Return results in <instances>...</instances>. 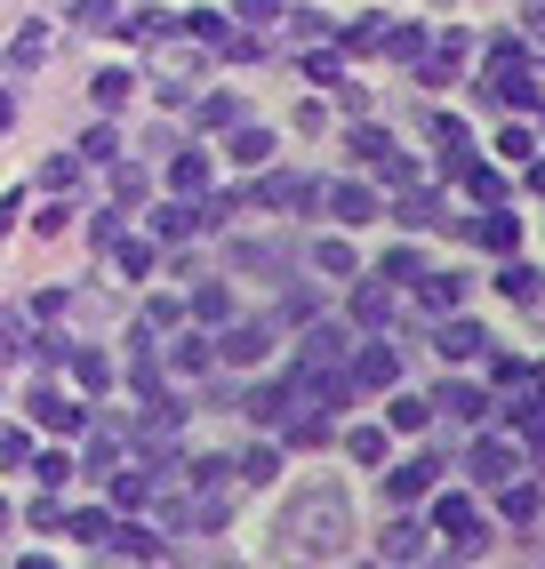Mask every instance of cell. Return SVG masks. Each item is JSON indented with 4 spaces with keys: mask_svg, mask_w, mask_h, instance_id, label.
Masks as SVG:
<instances>
[{
    "mask_svg": "<svg viewBox=\"0 0 545 569\" xmlns=\"http://www.w3.org/2000/svg\"><path fill=\"white\" fill-rule=\"evenodd\" d=\"M169 193H209V161L201 153H177L169 161Z\"/></svg>",
    "mask_w": 545,
    "mask_h": 569,
    "instance_id": "28",
    "label": "cell"
},
{
    "mask_svg": "<svg viewBox=\"0 0 545 569\" xmlns=\"http://www.w3.org/2000/svg\"><path fill=\"white\" fill-rule=\"evenodd\" d=\"M32 458V433L24 426H0V466H24Z\"/></svg>",
    "mask_w": 545,
    "mask_h": 569,
    "instance_id": "46",
    "label": "cell"
},
{
    "mask_svg": "<svg viewBox=\"0 0 545 569\" xmlns=\"http://www.w3.org/2000/svg\"><path fill=\"white\" fill-rule=\"evenodd\" d=\"M321 201L345 217V224H361V217H377V201H369V184H321Z\"/></svg>",
    "mask_w": 545,
    "mask_h": 569,
    "instance_id": "22",
    "label": "cell"
},
{
    "mask_svg": "<svg viewBox=\"0 0 545 569\" xmlns=\"http://www.w3.org/2000/svg\"><path fill=\"white\" fill-rule=\"evenodd\" d=\"M434 217H442V201H425L417 184H409V201H402V224H409V233H425V224H434Z\"/></svg>",
    "mask_w": 545,
    "mask_h": 569,
    "instance_id": "45",
    "label": "cell"
},
{
    "mask_svg": "<svg viewBox=\"0 0 545 569\" xmlns=\"http://www.w3.org/2000/svg\"><path fill=\"white\" fill-rule=\"evenodd\" d=\"M129 89H137L129 72H97V81H89V104H97V112H121V104H129Z\"/></svg>",
    "mask_w": 545,
    "mask_h": 569,
    "instance_id": "30",
    "label": "cell"
},
{
    "mask_svg": "<svg viewBox=\"0 0 545 569\" xmlns=\"http://www.w3.org/2000/svg\"><path fill=\"white\" fill-rule=\"evenodd\" d=\"M474 241H482V249H497V257H514V249H522V217L505 209V201H489V217L474 224Z\"/></svg>",
    "mask_w": 545,
    "mask_h": 569,
    "instance_id": "14",
    "label": "cell"
},
{
    "mask_svg": "<svg viewBox=\"0 0 545 569\" xmlns=\"http://www.w3.org/2000/svg\"><path fill=\"white\" fill-rule=\"evenodd\" d=\"M434 353H442V361H474V353H489V337H482V321H457V313H442V329H434Z\"/></svg>",
    "mask_w": 545,
    "mask_h": 569,
    "instance_id": "11",
    "label": "cell"
},
{
    "mask_svg": "<svg viewBox=\"0 0 545 569\" xmlns=\"http://www.w3.org/2000/svg\"><path fill=\"white\" fill-rule=\"evenodd\" d=\"M65 361H72V377H81L89 393H105V386H112V361H105V353H89V346H81V353H65Z\"/></svg>",
    "mask_w": 545,
    "mask_h": 569,
    "instance_id": "38",
    "label": "cell"
},
{
    "mask_svg": "<svg viewBox=\"0 0 545 569\" xmlns=\"http://www.w3.org/2000/svg\"><path fill=\"white\" fill-rule=\"evenodd\" d=\"M17 353H32V361H49V369H57V361H65L72 346H65V337H24V346H17Z\"/></svg>",
    "mask_w": 545,
    "mask_h": 569,
    "instance_id": "52",
    "label": "cell"
},
{
    "mask_svg": "<svg viewBox=\"0 0 545 569\" xmlns=\"http://www.w3.org/2000/svg\"><path fill=\"white\" fill-rule=\"evenodd\" d=\"M57 513H65V506H57V489H41V498L24 506V521H32V529H57Z\"/></svg>",
    "mask_w": 545,
    "mask_h": 569,
    "instance_id": "53",
    "label": "cell"
},
{
    "mask_svg": "<svg viewBox=\"0 0 545 569\" xmlns=\"http://www.w3.org/2000/svg\"><path fill=\"white\" fill-rule=\"evenodd\" d=\"M409 289H417L425 313H457V289H465V281H457V273H417Z\"/></svg>",
    "mask_w": 545,
    "mask_h": 569,
    "instance_id": "19",
    "label": "cell"
},
{
    "mask_svg": "<svg viewBox=\"0 0 545 569\" xmlns=\"http://www.w3.org/2000/svg\"><path fill=\"white\" fill-rule=\"evenodd\" d=\"M57 529H65V538H81V546H105L112 513H105V506H81V513H57Z\"/></svg>",
    "mask_w": 545,
    "mask_h": 569,
    "instance_id": "24",
    "label": "cell"
},
{
    "mask_svg": "<svg viewBox=\"0 0 545 569\" xmlns=\"http://www.w3.org/2000/svg\"><path fill=\"white\" fill-rule=\"evenodd\" d=\"M65 217H72V209H65V193H49V209L32 217V224H41V233H65Z\"/></svg>",
    "mask_w": 545,
    "mask_h": 569,
    "instance_id": "58",
    "label": "cell"
},
{
    "mask_svg": "<svg viewBox=\"0 0 545 569\" xmlns=\"http://www.w3.org/2000/svg\"><path fill=\"white\" fill-rule=\"evenodd\" d=\"M345 449H354V466H385V426H354V433H345Z\"/></svg>",
    "mask_w": 545,
    "mask_h": 569,
    "instance_id": "33",
    "label": "cell"
},
{
    "mask_svg": "<svg viewBox=\"0 0 545 569\" xmlns=\"http://www.w3.org/2000/svg\"><path fill=\"white\" fill-rule=\"evenodd\" d=\"M24 409H32V426H41V433H81V426H89V401L57 393L49 377H41V386H32V401H24Z\"/></svg>",
    "mask_w": 545,
    "mask_h": 569,
    "instance_id": "5",
    "label": "cell"
},
{
    "mask_svg": "<svg viewBox=\"0 0 545 569\" xmlns=\"http://www.w3.org/2000/svg\"><path fill=\"white\" fill-rule=\"evenodd\" d=\"M354 313H361V321H394V297H385V289H361Z\"/></svg>",
    "mask_w": 545,
    "mask_h": 569,
    "instance_id": "51",
    "label": "cell"
},
{
    "mask_svg": "<svg viewBox=\"0 0 545 569\" xmlns=\"http://www.w3.org/2000/svg\"><path fill=\"white\" fill-rule=\"evenodd\" d=\"M497 289L514 297V306H537V273H529L522 257H514V264H505V273H497Z\"/></svg>",
    "mask_w": 545,
    "mask_h": 569,
    "instance_id": "40",
    "label": "cell"
},
{
    "mask_svg": "<svg viewBox=\"0 0 545 569\" xmlns=\"http://www.w3.org/2000/svg\"><path fill=\"white\" fill-rule=\"evenodd\" d=\"M232 121H241V104H232V97H201V129H232Z\"/></svg>",
    "mask_w": 545,
    "mask_h": 569,
    "instance_id": "50",
    "label": "cell"
},
{
    "mask_svg": "<svg viewBox=\"0 0 545 569\" xmlns=\"http://www.w3.org/2000/svg\"><path fill=\"white\" fill-rule=\"evenodd\" d=\"M217 353H209V337H177V369L192 377V369H209Z\"/></svg>",
    "mask_w": 545,
    "mask_h": 569,
    "instance_id": "47",
    "label": "cell"
},
{
    "mask_svg": "<svg viewBox=\"0 0 545 569\" xmlns=\"http://www.w3.org/2000/svg\"><path fill=\"white\" fill-rule=\"evenodd\" d=\"M434 473H442V458L425 449V458H409V466H394V473H385V489H394V498L409 506V498H425V489H434Z\"/></svg>",
    "mask_w": 545,
    "mask_h": 569,
    "instance_id": "16",
    "label": "cell"
},
{
    "mask_svg": "<svg viewBox=\"0 0 545 569\" xmlns=\"http://www.w3.org/2000/svg\"><path fill=\"white\" fill-rule=\"evenodd\" d=\"M112 24H121L112 0H72V32H112Z\"/></svg>",
    "mask_w": 545,
    "mask_h": 569,
    "instance_id": "34",
    "label": "cell"
},
{
    "mask_svg": "<svg viewBox=\"0 0 545 569\" xmlns=\"http://www.w3.org/2000/svg\"><path fill=\"white\" fill-rule=\"evenodd\" d=\"M337 72H345V57H337V49H314V57H305V81H321V89H337Z\"/></svg>",
    "mask_w": 545,
    "mask_h": 569,
    "instance_id": "44",
    "label": "cell"
},
{
    "mask_svg": "<svg viewBox=\"0 0 545 569\" xmlns=\"http://www.w3.org/2000/svg\"><path fill=\"white\" fill-rule=\"evenodd\" d=\"M345 377H354V386H377V393H385V386H402V353L385 346V337H369V346L354 353V369H345Z\"/></svg>",
    "mask_w": 545,
    "mask_h": 569,
    "instance_id": "9",
    "label": "cell"
},
{
    "mask_svg": "<svg viewBox=\"0 0 545 569\" xmlns=\"http://www.w3.org/2000/svg\"><path fill=\"white\" fill-rule=\"evenodd\" d=\"M49 57H57V24H49V17H41V24H17V32H9V72H41Z\"/></svg>",
    "mask_w": 545,
    "mask_h": 569,
    "instance_id": "8",
    "label": "cell"
},
{
    "mask_svg": "<svg viewBox=\"0 0 545 569\" xmlns=\"http://www.w3.org/2000/svg\"><path fill=\"white\" fill-rule=\"evenodd\" d=\"M385 144H394V137H385V129H369V121L354 129V153H361V161H377V153H385Z\"/></svg>",
    "mask_w": 545,
    "mask_h": 569,
    "instance_id": "55",
    "label": "cell"
},
{
    "mask_svg": "<svg viewBox=\"0 0 545 569\" xmlns=\"http://www.w3.org/2000/svg\"><path fill=\"white\" fill-rule=\"evenodd\" d=\"M377 49H385V57H402V64H417V57H425V32H417V24H385V41H377Z\"/></svg>",
    "mask_w": 545,
    "mask_h": 569,
    "instance_id": "35",
    "label": "cell"
},
{
    "mask_svg": "<svg viewBox=\"0 0 545 569\" xmlns=\"http://www.w3.org/2000/svg\"><path fill=\"white\" fill-rule=\"evenodd\" d=\"M385 41V17H354V24H337V57H354V49H377Z\"/></svg>",
    "mask_w": 545,
    "mask_h": 569,
    "instance_id": "27",
    "label": "cell"
},
{
    "mask_svg": "<svg viewBox=\"0 0 545 569\" xmlns=\"http://www.w3.org/2000/svg\"><path fill=\"white\" fill-rule=\"evenodd\" d=\"M201 233V209H192V193H169L161 217H152V241H192Z\"/></svg>",
    "mask_w": 545,
    "mask_h": 569,
    "instance_id": "13",
    "label": "cell"
},
{
    "mask_svg": "<svg viewBox=\"0 0 545 569\" xmlns=\"http://www.w3.org/2000/svg\"><path fill=\"white\" fill-rule=\"evenodd\" d=\"M272 473H281V449H265V441L249 449V458H241V466H232V481H241V489H265Z\"/></svg>",
    "mask_w": 545,
    "mask_h": 569,
    "instance_id": "26",
    "label": "cell"
},
{
    "mask_svg": "<svg viewBox=\"0 0 545 569\" xmlns=\"http://www.w3.org/2000/svg\"><path fill=\"white\" fill-rule=\"evenodd\" d=\"M281 17V0H241V24H272Z\"/></svg>",
    "mask_w": 545,
    "mask_h": 569,
    "instance_id": "59",
    "label": "cell"
},
{
    "mask_svg": "<svg viewBox=\"0 0 545 569\" xmlns=\"http://www.w3.org/2000/svg\"><path fill=\"white\" fill-rule=\"evenodd\" d=\"M425 553H434V529H417V521H385V529H377V561L409 569V561H425Z\"/></svg>",
    "mask_w": 545,
    "mask_h": 569,
    "instance_id": "7",
    "label": "cell"
},
{
    "mask_svg": "<svg viewBox=\"0 0 545 569\" xmlns=\"http://www.w3.org/2000/svg\"><path fill=\"white\" fill-rule=\"evenodd\" d=\"M209 353L232 361V369H257V361L272 353V329H265V321H232L225 337H209Z\"/></svg>",
    "mask_w": 545,
    "mask_h": 569,
    "instance_id": "6",
    "label": "cell"
},
{
    "mask_svg": "<svg viewBox=\"0 0 545 569\" xmlns=\"http://www.w3.org/2000/svg\"><path fill=\"white\" fill-rule=\"evenodd\" d=\"M505 473H522V458L505 441H474V481H505Z\"/></svg>",
    "mask_w": 545,
    "mask_h": 569,
    "instance_id": "23",
    "label": "cell"
},
{
    "mask_svg": "<svg viewBox=\"0 0 545 569\" xmlns=\"http://www.w3.org/2000/svg\"><path fill=\"white\" fill-rule=\"evenodd\" d=\"M354 498H345L337 481H314L305 498H289L281 506V553H297V561H345L354 553Z\"/></svg>",
    "mask_w": 545,
    "mask_h": 569,
    "instance_id": "1",
    "label": "cell"
},
{
    "mask_svg": "<svg viewBox=\"0 0 545 569\" xmlns=\"http://www.w3.org/2000/svg\"><path fill=\"white\" fill-rule=\"evenodd\" d=\"M337 361H345V329L314 321V329H305V369H337Z\"/></svg>",
    "mask_w": 545,
    "mask_h": 569,
    "instance_id": "18",
    "label": "cell"
},
{
    "mask_svg": "<svg viewBox=\"0 0 545 569\" xmlns=\"http://www.w3.org/2000/svg\"><path fill=\"white\" fill-rule=\"evenodd\" d=\"M369 169H377V177H385V184H394V193H409V184H417V161H409V153H402V144H385V153H377V161H369Z\"/></svg>",
    "mask_w": 545,
    "mask_h": 569,
    "instance_id": "31",
    "label": "cell"
},
{
    "mask_svg": "<svg viewBox=\"0 0 545 569\" xmlns=\"http://www.w3.org/2000/svg\"><path fill=\"white\" fill-rule=\"evenodd\" d=\"M89 466H97V473L121 466V433H89Z\"/></svg>",
    "mask_w": 545,
    "mask_h": 569,
    "instance_id": "49",
    "label": "cell"
},
{
    "mask_svg": "<svg viewBox=\"0 0 545 569\" xmlns=\"http://www.w3.org/2000/svg\"><path fill=\"white\" fill-rule=\"evenodd\" d=\"M121 224H129V217H121V209H105V217H97V224H89V233H97V249H112V241H121Z\"/></svg>",
    "mask_w": 545,
    "mask_h": 569,
    "instance_id": "56",
    "label": "cell"
},
{
    "mask_svg": "<svg viewBox=\"0 0 545 569\" xmlns=\"http://www.w3.org/2000/svg\"><path fill=\"white\" fill-rule=\"evenodd\" d=\"M394 426H402V433H425V426H434V401L402 393V401H394Z\"/></svg>",
    "mask_w": 545,
    "mask_h": 569,
    "instance_id": "42",
    "label": "cell"
},
{
    "mask_svg": "<svg viewBox=\"0 0 545 569\" xmlns=\"http://www.w3.org/2000/svg\"><path fill=\"white\" fill-rule=\"evenodd\" d=\"M145 329H177V297H152V306H145Z\"/></svg>",
    "mask_w": 545,
    "mask_h": 569,
    "instance_id": "57",
    "label": "cell"
},
{
    "mask_svg": "<svg viewBox=\"0 0 545 569\" xmlns=\"http://www.w3.org/2000/svg\"><path fill=\"white\" fill-rule=\"evenodd\" d=\"M482 97H489V104H514V112H529V104L545 97V81H537V57H529V41H522V32H505V41L482 57Z\"/></svg>",
    "mask_w": 545,
    "mask_h": 569,
    "instance_id": "2",
    "label": "cell"
},
{
    "mask_svg": "<svg viewBox=\"0 0 545 569\" xmlns=\"http://www.w3.org/2000/svg\"><path fill=\"white\" fill-rule=\"evenodd\" d=\"M9 121H17V97H9V89H0V129H9Z\"/></svg>",
    "mask_w": 545,
    "mask_h": 569,
    "instance_id": "61",
    "label": "cell"
},
{
    "mask_svg": "<svg viewBox=\"0 0 545 569\" xmlns=\"http://www.w3.org/2000/svg\"><path fill=\"white\" fill-rule=\"evenodd\" d=\"M24 466H32V473H41V489H65L72 473H81V466H72V458H65V449H41V458H24Z\"/></svg>",
    "mask_w": 545,
    "mask_h": 569,
    "instance_id": "39",
    "label": "cell"
},
{
    "mask_svg": "<svg viewBox=\"0 0 545 569\" xmlns=\"http://www.w3.org/2000/svg\"><path fill=\"white\" fill-rule=\"evenodd\" d=\"M272 153H281V144H272V129H241V121H232V161H241V169H265Z\"/></svg>",
    "mask_w": 545,
    "mask_h": 569,
    "instance_id": "21",
    "label": "cell"
},
{
    "mask_svg": "<svg viewBox=\"0 0 545 569\" xmlns=\"http://www.w3.org/2000/svg\"><path fill=\"white\" fill-rule=\"evenodd\" d=\"M425 498H434V489H425ZM434 529H442L457 553H482V538H489L482 513H474V498H457V489H442V498H434Z\"/></svg>",
    "mask_w": 545,
    "mask_h": 569,
    "instance_id": "4",
    "label": "cell"
},
{
    "mask_svg": "<svg viewBox=\"0 0 545 569\" xmlns=\"http://www.w3.org/2000/svg\"><path fill=\"white\" fill-rule=\"evenodd\" d=\"M434 409H442V417H457V426H482L497 401H489L482 386H442V393H434Z\"/></svg>",
    "mask_w": 545,
    "mask_h": 569,
    "instance_id": "15",
    "label": "cell"
},
{
    "mask_svg": "<svg viewBox=\"0 0 545 569\" xmlns=\"http://www.w3.org/2000/svg\"><path fill=\"white\" fill-rule=\"evenodd\" d=\"M232 264H241V273H265V281H272V273H289L297 257H289V241H232Z\"/></svg>",
    "mask_w": 545,
    "mask_h": 569,
    "instance_id": "12",
    "label": "cell"
},
{
    "mask_svg": "<svg viewBox=\"0 0 545 569\" xmlns=\"http://www.w3.org/2000/svg\"><path fill=\"white\" fill-rule=\"evenodd\" d=\"M257 209H314L321 201V184L314 177H257V193H249Z\"/></svg>",
    "mask_w": 545,
    "mask_h": 569,
    "instance_id": "10",
    "label": "cell"
},
{
    "mask_svg": "<svg viewBox=\"0 0 545 569\" xmlns=\"http://www.w3.org/2000/svg\"><path fill=\"white\" fill-rule=\"evenodd\" d=\"M497 153L529 169V161H537V129H529V121H514V129H497Z\"/></svg>",
    "mask_w": 545,
    "mask_h": 569,
    "instance_id": "36",
    "label": "cell"
},
{
    "mask_svg": "<svg viewBox=\"0 0 545 569\" xmlns=\"http://www.w3.org/2000/svg\"><path fill=\"white\" fill-rule=\"evenodd\" d=\"M489 377H497V386H514V393H522V386H529V361H522V353H497V361H489Z\"/></svg>",
    "mask_w": 545,
    "mask_h": 569,
    "instance_id": "48",
    "label": "cell"
},
{
    "mask_svg": "<svg viewBox=\"0 0 545 569\" xmlns=\"http://www.w3.org/2000/svg\"><path fill=\"white\" fill-rule=\"evenodd\" d=\"M112 264H121L129 281H145V273H152V241H129V233H121V241H112Z\"/></svg>",
    "mask_w": 545,
    "mask_h": 569,
    "instance_id": "37",
    "label": "cell"
},
{
    "mask_svg": "<svg viewBox=\"0 0 545 569\" xmlns=\"http://www.w3.org/2000/svg\"><path fill=\"white\" fill-rule=\"evenodd\" d=\"M9 521H17V506H9V498H0V529H9Z\"/></svg>",
    "mask_w": 545,
    "mask_h": 569,
    "instance_id": "62",
    "label": "cell"
},
{
    "mask_svg": "<svg viewBox=\"0 0 545 569\" xmlns=\"http://www.w3.org/2000/svg\"><path fill=\"white\" fill-rule=\"evenodd\" d=\"M314 273H337V281H354V273H361V257L345 249V241H314Z\"/></svg>",
    "mask_w": 545,
    "mask_h": 569,
    "instance_id": "29",
    "label": "cell"
},
{
    "mask_svg": "<svg viewBox=\"0 0 545 569\" xmlns=\"http://www.w3.org/2000/svg\"><path fill=\"white\" fill-rule=\"evenodd\" d=\"M417 273H425L417 249H394V257H385V281H417Z\"/></svg>",
    "mask_w": 545,
    "mask_h": 569,
    "instance_id": "54",
    "label": "cell"
},
{
    "mask_svg": "<svg viewBox=\"0 0 545 569\" xmlns=\"http://www.w3.org/2000/svg\"><path fill=\"white\" fill-rule=\"evenodd\" d=\"M105 546H112V553H137V561H169V546L152 538V529H137V521H112Z\"/></svg>",
    "mask_w": 545,
    "mask_h": 569,
    "instance_id": "17",
    "label": "cell"
},
{
    "mask_svg": "<svg viewBox=\"0 0 545 569\" xmlns=\"http://www.w3.org/2000/svg\"><path fill=\"white\" fill-rule=\"evenodd\" d=\"M192 81H201V41H161L152 32V89L177 104V97H192Z\"/></svg>",
    "mask_w": 545,
    "mask_h": 569,
    "instance_id": "3",
    "label": "cell"
},
{
    "mask_svg": "<svg viewBox=\"0 0 545 569\" xmlns=\"http://www.w3.org/2000/svg\"><path fill=\"white\" fill-rule=\"evenodd\" d=\"M17 346H24V329H17V313H0V361H9Z\"/></svg>",
    "mask_w": 545,
    "mask_h": 569,
    "instance_id": "60",
    "label": "cell"
},
{
    "mask_svg": "<svg viewBox=\"0 0 545 569\" xmlns=\"http://www.w3.org/2000/svg\"><path fill=\"white\" fill-rule=\"evenodd\" d=\"M192 321H232V289L225 281H201V289H192Z\"/></svg>",
    "mask_w": 545,
    "mask_h": 569,
    "instance_id": "32",
    "label": "cell"
},
{
    "mask_svg": "<svg viewBox=\"0 0 545 569\" xmlns=\"http://www.w3.org/2000/svg\"><path fill=\"white\" fill-rule=\"evenodd\" d=\"M497 506H505V521H514V529H529V521H537V481H529V473H505V498H497Z\"/></svg>",
    "mask_w": 545,
    "mask_h": 569,
    "instance_id": "20",
    "label": "cell"
},
{
    "mask_svg": "<svg viewBox=\"0 0 545 569\" xmlns=\"http://www.w3.org/2000/svg\"><path fill=\"white\" fill-rule=\"evenodd\" d=\"M41 184H49V193H72V184H81V153H57V161L41 169Z\"/></svg>",
    "mask_w": 545,
    "mask_h": 569,
    "instance_id": "43",
    "label": "cell"
},
{
    "mask_svg": "<svg viewBox=\"0 0 545 569\" xmlns=\"http://www.w3.org/2000/svg\"><path fill=\"white\" fill-rule=\"evenodd\" d=\"M425 137H434L449 161H465V121H457V112H434V104H425Z\"/></svg>",
    "mask_w": 545,
    "mask_h": 569,
    "instance_id": "25",
    "label": "cell"
},
{
    "mask_svg": "<svg viewBox=\"0 0 545 569\" xmlns=\"http://www.w3.org/2000/svg\"><path fill=\"white\" fill-rule=\"evenodd\" d=\"M185 41H201V49H225V17H217V9H192V17H185Z\"/></svg>",
    "mask_w": 545,
    "mask_h": 569,
    "instance_id": "41",
    "label": "cell"
}]
</instances>
